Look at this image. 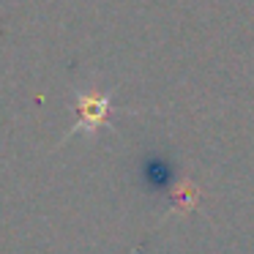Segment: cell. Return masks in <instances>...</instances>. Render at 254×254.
Here are the masks:
<instances>
[{"instance_id": "1", "label": "cell", "mask_w": 254, "mask_h": 254, "mask_svg": "<svg viewBox=\"0 0 254 254\" xmlns=\"http://www.w3.org/2000/svg\"><path fill=\"white\" fill-rule=\"evenodd\" d=\"M110 112H112V104H110V96L101 93V90H85V93L77 96V123L74 128L66 131V139L74 137L79 131H88V134H96L107 121H110Z\"/></svg>"}, {"instance_id": "2", "label": "cell", "mask_w": 254, "mask_h": 254, "mask_svg": "<svg viewBox=\"0 0 254 254\" xmlns=\"http://www.w3.org/2000/svg\"><path fill=\"white\" fill-rule=\"evenodd\" d=\"M197 199H199V191L189 181H183L181 186H178V191H175V208L181 210V213H189V210L197 205Z\"/></svg>"}]
</instances>
